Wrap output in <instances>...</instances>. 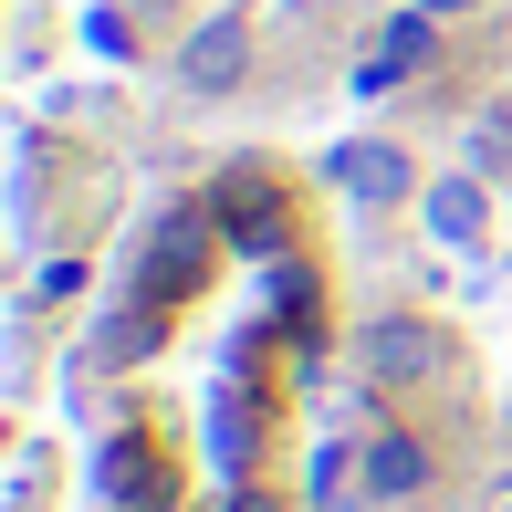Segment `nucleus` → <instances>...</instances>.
I'll use <instances>...</instances> for the list:
<instances>
[{
	"instance_id": "nucleus-7",
	"label": "nucleus",
	"mask_w": 512,
	"mask_h": 512,
	"mask_svg": "<svg viewBox=\"0 0 512 512\" xmlns=\"http://www.w3.org/2000/svg\"><path fill=\"white\" fill-rule=\"evenodd\" d=\"M335 178H345V189H356V199H377V209L418 189V168H408L398 147H335Z\"/></svg>"
},
{
	"instance_id": "nucleus-5",
	"label": "nucleus",
	"mask_w": 512,
	"mask_h": 512,
	"mask_svg": "<svg viewBox=\"0 0 512 512\" xmlns=\"http://www.w3.org/2000/svg\"><path fill=\"white\" fill-rule=\"evenodd\" d=\"M366 366H377L387 387H418V377H429V366H439V335H429V324H418V314H387L377 335H366Z\"/></svg>"
},
{
	"instance_id": "nucleus-2",
	"label": "nucleus",
	"mask_w": 512,
	"mask_h": 512,
	"mask_svg": "<svg viewBox=\"0 0 512 512\" xmlns=\"http://www.w3.org/2000/svg\"><path fill=\"white\" fill-rule=\"evenodd\" d=\"M241 63H251V11H209L189 32V53H178V84H189V95H230Z\"/></svg>"
},
{
	"instance_id": "nucleus-1",
	"label": "nucleus",
	"mask_w": 512,
	"mask_h": 512,
	"mask_svg": "<svg viewBox=\"0 0 512 512\" xmlns=\"http://www.w3.org/2000/svg\"><path fill=\"white\" fill-rule=\"evenodd\" d=\"M95 481H105L115 512H168L178 502V460L157 450V429H115L105 460H95Z\"/></svg>"
},
{
	"instance_id": "nucleus-3",
	"label": "nucleus",
	"mask_w": 512,
	"mask_h": 512,
	"mask_svg": "<svg viewBox=\"0 0 512 512\" xmlns=\"http://www.w3.org/2000/svg\"><path fill=\"white\" fill-rule=\"evenodd\" d=\"M220 230L241 251H283L293 241V220H283V189H272V168H230L220 178Z\"/></svg>"
},
{
	"instance_id": "nucleus-4",
	"label": "nucleus",
	"mask_w": 512,
	"mask_h": 512,
	"mask_svg": "<svg viewBox=\"0 0 512 512\" xmlns=\"http://www.w3.org/2000/svg\"><path fill=\"white\" fill-rule=\"evenodd\" d=\"M418 220L439 251H481L492 241V189L481 178H418Z\"/></svg>"
},
{
	"instance_id": "nucleus-6",
	"label": "nucleus",
	"mask_w": 512,
	"mask_h": 512,
	"mask_svg": "<svg viewBox=\"0 0 512 512\" xmlns=\"http://www.w3.org/2000/svg\"><path fill=\"white\" fill-rule=\"evenodd\" d=\"M366 492H377V502H418V492H429V450H418L408 429H377V439H366Z\"/></svg>"
}]
</instances>
